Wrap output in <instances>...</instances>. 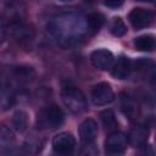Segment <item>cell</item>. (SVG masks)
Here are the masks:
<instances>
[{"mask_svg":"<svg viewBox=\"0 0 156 156\" xmlns=\"http://www.w3.org/2000/svg\"><path fill=\"white\" fill-rule=\"evenodd\" d=\"M128 145V138L121 132H112L106 141H105V150L108 155H122Z\"/></svg>","mask_w":156,"mask_h":156,"instance_id":"cell-6","label":"cell"},{"mask_svg":"<svg viewBox=\"0 0 156 156\" xmlns=\"http://www.w3.org/2000/svg\"><path fill=\"white\" fill-rule=\"evenodd\" d=\"M79 136L84 144H93L98 136V123L91 118L83 121L79 126Z\"/></svg>","mask_w":156,"mask_h":156,"instance_id":"cell-11","label":"cell"},{"mask_svg":"<svg viewBox=\"0 0 156 156\" xmlns=\"http://www.w3.org/2000/svg\"><path fill=\"white\" fill-rule=\"evenodd\" d=\"M124 2V0H104V4L110 7V9H117Z\"/></svg>","mask_w":156,"mask_h":156,"instance_id":"cell-20","label":"cell"},{"mask_svg":"<svg viewBox=\"0 0 156 156\" xmlns=\"http://www.w3.org/2000/svg\"><path fill=\"white\" fill-rule=\"evenodd\" d=\"M105 23V18L101 13L99 12H94V13H90L88 17H87V26H88V30L91 32L93 34L98 33L102 26Z\"/></svg>","mask_w":156,"mask_h":156,"instance_id":"cell-15","label":"cell"},{"mask_svg":"<svg viewBox=\"0 0 156 156\" xmlns=\"http://www.w3.org/2000/svg\"><path fill=\"white\" fill-rule=\"evenodd\" d=\"M4 37H5V30H4V26H2V22L0 20V44L2 43L4 40Z\"/></svg>","mask_w":156,"mask_h":156,"instance_id":"cell-21","label":"cell"},{"mask_svg":"<svg viewBox=\"0 0 156 156\" xmlns=\"http://www.w3.org/2000/svg\"><path fill=\"white\" fill-rule=\"evenodd\" d=\"M132 73V62L128 57L121 56L112 68V76L117 79H127Z\"/></svg>","mask_w":156,"mask_h":156,"instance_id":"cell-12","label":"cell"},{"mask_svg":"<svg viewBox=\"0 0 156 156\" xmlns=\"http://www.w3.org/2000/svg\"><path fill=\"white\" fill-rule=\"evenodd\" d=\"M11 33L13 39L24 48H30L33 40H34V30L26 23L21 21H16L11 24Z\"/></svg>","mask_w":156,"mask_h":156,"instance_id":"cell-4","label":"cell"},{"mask_svg":"<svg viewBox=\"0 0 156 156\" xmlns=\"http://www.w3.org/2000/svg\"><path fill=\"white\" fill-rule=\"evenodd\" d=\"M76 146L74 136L71 133L63 132L54 136L52 139V149L56 154L60 155H68L72 154Z\"/></svg>","mask_w":156,"mask_h":156,"instance_id":"cell-7","label":"cell"},{"mask_svg":"<svg viewBox=\"0 0 156 156\" xmlns=\"http://www.w3.org/2000/svg\"><path fill=\"white\" fill-rule=\"evenodd\" d=\"M48 32L65 49L78 45L88 33L87 18L78 12L54 16L48 23Z\"/></svg>","mask_w":156,"mask_h":156,"instance_id":"cell-1","label":"cell"},{"mask_svg":"<svg viewBox=\"0 0 156 156\" xmlns=\"http://www.w3.org/2000/svg\"><path fill=\"white\" fill-rule=\"evenodd\" d=\"M149 138V132L146 128L143 127H135L132 129L128 141L134 146V147H144L146 146V141Z\"/></svg>","mask_w":156,"mask_h":156,"instance_id":"cell-13","label":"cell"},{"mask_svg":"<svg viewBox=\"0 0 156 156\" xmlns=\"http://www.w3.org/2000/svg\"><path fill=\"white\" fill-rule=\"evenodd\" d=\"M15 144V135L10 128L0 126V152L11 149Z\"/></svg>","mask_w":156,"mask_h":156,"instance_id":"cell-14","label":"cell"},{"mask_svg":"<svg viewBox=\"0 0 156 156\" xmlns=\"http://www.w3.org/2000/svg\"><path fill=\"white\" fill-rule=\"evenodd\" d=\"M111 33L116 37H122L127 33V27L124 24V22L117 17V18H113V22L111 24Z\"/></svg>","mask_w":156,"mask_h":156,"instance_id":"cell-19","label":"cell"},{"mask_svg":"<svg viewBox=\"0 0 156 156\" xmlns=\"http://www.w3.org/2000/svg\"><path fill=\"white\" fill-rule=\"evenodd\" d=\"M61 98L65 106L73 113H82L88 107L85 95L73 85L63 87L61 90Z\"/></svg>","mask_w":156,"mask_h":156,"instance_id":"cell-3","label":"cell"},{"mask_svg":"<svg viewBox=\"0 0 156 156\" xmlns=\"http://www.w3.org/2000/svg\"><path fill=\"white\" fill-rule=\"evenodd\" d=\"M134 45L141 51H152L155 49V38L152 35H140L134 40Z\"/></svg>","mask_w":156,"mask_h":156,"instance_id":"cell-16","label":"cell"},{"mask_svg":"<svg viewBox=\"0 0 156 156\" xmlns=\"http://www.w3.org/2000/svg\"><path fill=\"white\" fill-rule=\"evenodd\" d=\"M101 122H102V126L105 127L106 130H110V132H115L118 127V122H117V118L113 113V111L111 110H106L101 113Z\"/></svg>","mask_w":156,"mask_h":156,"instance_id":"cell-17","label":"cell"},{"mask_svg":"<svg viewBox=\"0 0 156 156\" xmlns=\"http://www.w3.org/2000/svg\"><path fill=\"white\" fill-rule=\"evenodd\" d=\"M27 123H28V118H27L26 112H23V111H17V112L13 115V118H12V127H13L17 132H23V130H26Z\"/></svg>","mask_w":156,"mask_h":156,"instance_id":"cell-18","label":"cell"},{"mask_svg":"<svg viewBox=\"0 0 156 156\" xmlns=\"http://www.w3.org/2000/svg\"><path fill=\"white\" fill-rule=\"evenodd\" d=\"M90 60L95 68H98L100 71H106L113 63V55L111 51H108L106 49H99V50H95L91 52Z\"/></svg>","mask_w":156,"mask_h":156,"instance_id":"cell-9","label":"cell"},{"mask_svg":"<svg viewBox=\"0 0 156 156\" xmlns=\"http://www.w3.org/2000/svg\"><path fill=\"white\" fill-rule=\"evenodd\" d=\"M60 1H62V2H69V1H73V0H60Z\"/></svg>","mask_w":156,"mask_h":156,"instance_id":"cell-23","label":"cell"},{"mask_svg":"<svg viewBox=\"0 0 156 156\" xmlns=\"http://www.w3.org/2000/svg\"><path fill=\"white\" fill-rule=\"evenodd\" d=\"M138 1H145V2H154V0H138Z\"/></svg>","mask_w":156,"mask_h":156,"instance_id":"cell-22","label":"cell"},{"mask_svg":"<svg viewBox=\"0 0 156 156\" xmlns=\"http://www.w3.org/2000/svg\"><path fill=\"white\" fill-rule=\"evenodd\" d=\"M65 121L63 111L56 105L43 107L37 116V124L40 129H57Z\"/></svg>","mask_w":156,"mask_h":156,"instance_id":"cell-2","label":"cell"},{"mask_svg":"<svg viewBox=\"0 0 156 156\" xmlns=\"http://www.w3.org/2000/svg\"><path fill=\"white\" fill-rule=\"evenodd\" d=\"M129 21L135 29H141L149 27L154 21V13L146 9L136 7L133 9L129 13Z\"/></svg>","mask_w":156,"mask_h":156,"instance_id":"cell-8","label":"cell"},{"mask_svg":"<svg viewBox=\"0 0 156 156\" xmlns=\"http://www.w3.org/2000/svg\"><path fill=\"white\" fill-rule=\"evenodd\" d=\"M115 99L113 90L111 85L106 82L98 83L91 89V101L96 106H105L110 102H112Z\"/></svg>","mask_w":156,"mask_h":156,"instance_id":"cell-5","label":"cell"},{"mask_svg":"<svg viewBox=\"0 0 156 156\" xmlns=\"http://www.w3.org/2000/svg\"><path fill=\"white\" fill-rule=\"evenodd\" d=\"M119 101H121V108H122L123 113L130 121L138 119V117L140 115V110H139V105H138L136 100L132 95H129L127 93H123V94H121Z\"/></svg>","mask_w":156,"mask_h":156,"instance_id":"cell-10","label":"cell"}]
</instances>
